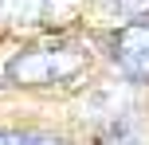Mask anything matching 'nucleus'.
<instances>
[{"mask_svg": "<svg viewBox=\"0 0 149 145\" xmlns=\"http://www.w3.org/2000/svg\"><path fill=\"white\" fill-rule=\"evenodd\" d=\"M86 71L82 47H28L8 63V78L16 86H63Z\"/></svg>", "mask_w": 149, "mask_h": 145, "instance_id": "1", "label": "nucleus"}, {"mask_svg": "<svg viewBox=\"0 0 149 145\" xmlns=\"http://www.w3.org/2000/svg\"><path fill=\"white\" fill-rule=\"evenodd\" d=\"M110 59L126 83H149V24H126L110 35Z\"/></svg>", "mask_w": 149, "mask_h": 145, "instance_id": "2", "label": "nucleus"}, {"mask_svg": "<svg viewBox=\"0 0 149 145\" xmlns=\"http://www.w3.org/2000/svg\"><path fill=\"white\" fill-rule=\"evenodd\" d=\"M130 106H134V98H130L126 83H98L94 90L82 98V118L110 126V122H118V118H130Z\"/></svg>", "mask_w": 149, "mask_h": 145, "instance_id": "3", "label": "nucleus"}, {"mask_svg": "<svg viewBox=\"0 0 149 145\" xmlns=\"http://www.w3.org/2000/svg\"><path fill=\"white\" fill-rule=\"evenodd\" d=\"M102 145H141V126L134 118H118L102 130Z\"/></svg>", "mask_w": 149, "mask_h": 145, "instance_id": "4", "label": "nucleus"}, {"mask_svg": "<svg viewBox=\"0 0 149 145\" xmlns=\"http://www.w3.org/2000/svg\"><path fill=\"white\" fill-rule=\"evenodd\" d=\"M4 145H67L55 133H43V130H12L4 133Z\"/></svg>", "mask_w": 149, "mask_h": 145, "instance_id": "5", "label": "nucleus"}, {"mask_svg": "<svg viewBox=\"0 0 149 145\" xmlns=\"http://www.w3.org/2000/svg\"><path fill=\"white\" fill-rule=\"evenodd\" d=\"M114 16H126V20H141L149 16V0H102Z\"/></svg>", "mask_w": 149, "mask_h": 145, "instance_id": "6", "label": "nucleus"}, {"mask_svg": "<svg viewBox=\"0 0 149 145\" xmlns=\"http://www.w3.org/2000/svg\"><path fill=\"white\" fill-rule=\"evenodd\" d=\"M43 4H55V8H59V4H71V0H43Z\"/></svg>", "mask_w": 149, "mask_h": 145, "instance_id": "7", "label": "nucleus"}, {"mask_svg": "<svg viewBox=\"0 0 149 145\" xmlns=\"http://www.w3.org/2000/svg\"><path fill=\"white\" fill-rule=\"evenodd\" d=\"M0 145H4V133H0Z\"/></svg>", "mask_w": 149, "mask_h": 145, "instance_id": "8", "label": "nucleus"}]
</instances>
